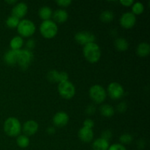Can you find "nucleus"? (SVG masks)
I'll list each match as a JSON object with an SVG mask.
<instances>
[{"instance_id":"nucleus-1","label":"nucleus","mask_w":150,"mask_h":150,"mask_svg":"<svg viewBox=\"0 0 150 150\" xmlns=\"http://www.w3.org/2000/svg\"><path fill=\"white\" fill-rule=\"evenodd\" d=\"M83 54L88 62L90 63H95L100 59L101 50L98 44L91 42L83 45Z\"/></svg>"},{"instance_id":"nucleus-2","label":"nucleus","mask_w":150,"mask_h":150,"mask_svg":"<svg viewBox=\"0 0 150 150\" xmlns=\"http://www.w3.org/2000/svg\"><path fill=\"white\" fill-rule=\"evenodd\" d=\"M4 130L10 137L18 136L21 132V125L16 117H9L4 123Z\"/></svg>"},{"instance_id":"nucleus-3","label":"nucleus","mask_w":150,"mask_h":150,"mask_svg":"<svg viewBox=\"0 0 150 150\" xmlns=\"http://www.w3.org/2000/svg\"><path fill=\"white\" fill-rule=\"evenodd\" d=\"M40 32L42 37L47 39L54 38L58 32L57 24L52 20L43 21L40 26Z\"/></svg>"},{"instance_id":"nucleus-4","label":"nucleus","mask_w":150,"mask_h":150,"mask_svg":"<svg viewBox=\"0 0 150 150\" xmlns=\"http://www.w3.org/2000/svg\"><path fill=\"white\" fill-rule=\"evenodd\" d=\"M18 32L21 37H24V38H29L36 31V26H35V23L29 19H23L20 21L18 25L17 26Z\"/></svg>"},{"instance_id":"nucleus-5","label":"nucleus","mask_w":150,"mask_h":150,"mask_svg":"<svg viewBox=\"0 0 150 150\" xmlns=\"http://www.w3.org/2000/svg\"><path fill=\"white\" fill-rule=\"evenodd\" d=\"M89 97L93 102L97 104H100L105 101L107 93L105 89L101 85L95 84L91 86L89 91Z\"/></svg>"},{"instance_id":"nucleus-6","label":"nucleus","mask_w":150,"mask_h":150,"mask_svg":"<svg viewBox=\"0 0 150 150\" xmlns=\"http://www.w3.org/2000/svg\"><path fill=\"white\" fill-rule=\"evenodd\" d=\"M58 92L62 98L66 100H70L73 98L76 94V87L73 83L67 81L59 83Z\"/></svg>"},{"instance_id":"nucleus-7","label":"nucleus","mask_w":150,"mask_h":150,"mask_svg":"<svg viewBox=\"0 0 150 150\" xmlns=\"http://www.w3.org/2000/svg\"><path fill=\"white\" fill-rule=\"evenodd\" d=\"M33 54L28 49H20L18 53L17 63L22 70H26L28 68L29 64L33 60Z\"/></svg>"},{"instance_id":"nucleus-8","label":"nucleus","mask_w":150,"mask_h":150,"mask_svg":"<svg viewBox=\"0 0 150 150\" xmlns=\"http://www.w3.org/2000/svg\"><path fill=\"white\" fill-rule=\"evenodd\" d=\"M107 92L110 98L113 100L121 99L125 94L123 86L117 82H111L107 88Z\"/></svg>"},{"instance_id":"nucleus-9","label":"nucleus","mask_w":150,"mask_h":150,"mask_svg":"<svg viewBox=\"0 0 150 150\" xmlns=\"http://www.w3.org/2000/svg\"><path fill=\"white\" fill-rule=\"evenodd\" d=\"M75 40H76L78 43L85 45L88 43L95 42V36L94 34L91 33L89 32L82 31V32H79L76 34Z\"/></svg>"},{"instance_id":"nucleus-10","label":"nucleus","mask_w":150,"mask_h":150,"mask_svg":"<svg viewBox=\"0 0 150 150\" xmlns=\"http://www.w3.org/2000/svg\"><path fill=\"white\" fill-rule=\"evenodd\" d=\"M120 25L125 29H130L136 23V17L131 12H127L123 13L120 19Z\"/></svg>"},{"instance_id":"nucleus-11","label":"nucleus","mask_w":150,"mask_h":150,"mask_svg":"<svg viewBox=\"0 0 150 150\" xmlns=\"http://www.w3.org/2000/svg\"><path fill=\"white\" fill-rule=\"evenodd\" d=\"M38 128H39L38 123L35 120H28V121L25 122L23 127H22L23 133L25 134V136H28V137L35 135L38 132Z\"/></svg>"},{"instance_id":"nucleus-12","label":"nucleus","mask_w":150,"mask_h":150,"mask_svg":"<svg viewBox=\"0 0 150 150\" xmlns=\"http://www.w3.org/2000/svg\"><path fill=\"white\" fill-rule=\"evenodd\" d=\"M69 122V116L64 111H59L53 117V122L57 127H62L65 126Z\"/></svg>"},{"instance_id":"nucleus-13","label":"nucleus","mask_w":150,"mask_h":150,"mask_svg":"<svg viewBox=\"0 0 150 150\" xmlns=\"http://www.w3.org/2000/svg\"><path fill=\"white\" fill-rule=\"evenodd\" d=\"M28 7L27 4L24 2H18L13 7L12 10V16L18 18H21L24 17L27 13Z\"/></svg>"},{"instance_id":"nucleus-14","label":"nucleus","mask_w":150,"mask_h":150,"mask_svg":"<svg viewBox=\"0 0 150 150\" xmlns=\"http://www.w3.org/2000/svg\"><path fill=\"white\" fill-rule=\"evenodd\" d=\"M79 137L84 143H89L93 140L94 133L92 129L82 127L79 131Z\"/></svg>"},{"instance_id":"nucleus-15","label":"nucleus","mask_w":150,"mask_h":150,"mask_svg":"<svg viewBox=\"0 0 150 150\" xmlns=\"http://www.w3.org/2000/svg\"><path fill=\"white\" fill-rule=\"evenodd\" d=\"M18 50H9L4 54V61L7 64L13 66L17 63Z\"/></svg>"},{"instance_id":"nucleus-16","label":"nucleus","mask_w":150,"mask_h":150,"mask_svg":"<svg viewBox=\"0 0 150 150\" xmlns=\"http://www.w3.org/2000/svg\"><path fill=\"white\" fill-rule=\"evenodd\" d=\"M52 16L54 21L56 23H62L65 22L68 18V13L65 10H63V9H58V10H55Z\"/></svg>"},{"instance_id":"nucleus-17","label":"nucleus","mask_w":150,"mask_h":150,"mask_svg":"<svg viewBox=\"0 0 150 150\" xmlns=\"http://www.w3.org/2000/svg\"><path fill=\"white\" fill-rule=\"evenodd\" d=\"M109 146V142L102 138L95 139L92 143L93 150H108Z\"/></svg>"},{"instance_id":"nucleus-18","label":"nucleus","mask_w":150,"mask_h":150,"mask_svg":"<svg viewBox=\"0 0 150 150\" xmlns=\"http://www.w3.org/2000/svg\"><path fill=\"white\" fill-rule=\"evenodd\" d=\"M136 53L142 57H146L150 53V45L147 42H141L136 48Z\"/></svg>"},{"instance_id":"nucleus-19","label":"nucleus","mask_w":150,"mask_h":150,"mask_svg":"<svg viewBox=\"0 0 150 150\" xmlns=\"http://www.w3.org/2000/svg\"><path fill=\"white\" fill-rule=\"evenodd\" d=\"M53 14L52 10L51 7H48V6H43V7H40L38 11V15H39L40 18L42 19L43 21L50 20Z\"/></svg>"},{"instance_id":"nucleus-20","label":"nucleus","mask_w":150,"mask_h":150,"mask_svg":"<svg viewBox=\"0 0 150 150\" xmlns=\"http://www.w3.org/2000/svg\"><path fill=\"white\" fill-rule=\"evenodd\" d=\"M114 46L118 51H125L128 49L129 43L125 38H119L114 41Z\"/></svg>"},{"instance_id":"nucleus-21","label":"nucleus","mask_w":150,"mask_h":150,"mask_svg":"<svg viewBox=\"0 0 150 150\" xmlns=\"http://www.w3.org/2000/svg\"><path fill=\"white\" fill-rule=\"evenodd\" d=\"M23 45V40L21 36H15L10 42L12 50H20Z\"/></svg>"},{"instance_id":"nucleus-22","label":"nucleus","mask_w":150,"mask_h":150,"mask_svg":"<svg viewBox=\"0 0 150 150\" xmlns=\"http://www.w3.org/2000/svg\"><path fill=\"white\" fill-rule=\"evenodd\" d=\"M100 112L103 117H111L114 114V109L111 105L108 104H104L100 108Z\"/></svg>"},{"instance_id":"nucleus-23","label":"nucleus","mask_w":150,"mask_h":150,"mask_svg":"<svg viewBox=\"0 0 150 150\" xmlns=\"http://www.w3.org/2000/svg\"><path fill=\"white\" fill-rule=\"evenodd\" d=\"M29 139L25 135H19L16 139L18 146L21 148H26L29 145Z\"/></svg>"},{"instance_id":"nucleus-24","label":"nucleus","mask_w":150,"mask_h":150,"mask_svg":"<svg viewBox=\"0 0 150 150\" xmlns=\"http://www.w3.org/2000/svg\"><path fill=\"white\" fill-rule=\"evenodd\" d=\"M114 17V13L111 10H105V11L102 12L100 16V18L101 21L104 22V23H108L113 21Z\"/></svg>"},{"instance_id":"nucleus-25","label":"nucleus","mask_w":150,"mask_h":150,"mask_svg":"<svg viewBox=\"0 0 150 150\" xmlns=\"http://www.w3.org/2000/svg\"><path fill=\"white\" fill-rule=\"evenodd\" d=\"M132 13L136 16V15H140L143 13L144 11V5L140 1H136L133 4L132 6Z\"/></svg>"},{"instance_id":"nucleus-26","label":"nucleus","mask_w":150,"mask_h":150,"mask_svg":"<svg viewBox=\"0 0 150 150\" xmlns=\"http://www.w3.org/2000/svg\"><path fill=\"white\" fill-rule=\"evenodd\" d=\"M59 72L56 70H51L47 74V79L51 83H59Z\"/></svg>"},{"instance_id":"nucleus-27","label":"nucleus","mask_w":150,"mask_h":150,"mask_svg":"<svg viewBox=\"0 0 150 150\" xmlns=\"http://www.w3.org/2000/svg\"><path fill=\"white\" fill-rule=\"evenodd\" d=\"M19 22H20L19 18L13 16H11L7 18V20H6V25L9 28H16L18 26Z\"/></svg>"},{"instance_id":"nucleus-28","label":"nucleus","mask_w":150,"mask_h":150,"mask_svg":"<svg viewBox=\"0 0 150 150\" xmlns=\"http://www.w3.org/2000/svg\"><path fill=\"white\" fill-rule=\"evenodd\" d=\"M133 136L129 133H124L120 137V141L122 144H129L133 142Z\"/></svg>"},{"instance_id":"nucleus-29","label":"nucleus","mask_w":150,"mask_h":150,"mask_svg":"<svg viewBox=\"0 0 150 150\" xmlns=\"http://www.w3.org/2000/svg\"><path fill=\"white\" fill-rule=\"evenodd\" d=\"M108 150H127V149H126L125 146L123 144L117 143L109 146Z\"/></svg>"},{"instance_id":"nucleus-30","label":"nucleus","mask_w":150,"mask_h":150,"mask_svg":"<svg viewBox=\"0 0 150 150\" xmlns=\"http://www.w3.org/2000/svg\"><path fill=\"white\" fill-rule=\"evenodd\" d=\"M68 74H67L66 72L62 71L59 72V83H61V82L67 81H68Z\"/></svg>"},{"instance_id":"nucleus-31","label":"nucleus","mask_w":150,"mask_h":150,"mask_svg":"<svg viewBox=\"0 0 150 150\" xmlns=\"http://www.w3.org/2000/svg\"><path fill=\"white\" fill-rule=\"evenodd\" d=\"M94 125H95V122L92 120L91 119H86L83 121V127H86V128L92 129L93 128Z\"/></svg>"},{"instance_id":"nucleus-32","label":"nucleus","mask_w":150,"mask_h":150,"mask_svg":"<svg viewBox=\"0 0 150 150\" xmlns=\"http://www.w3.org/2000/svg\"><path fill=\"white\" fill-rule=\"evenodd\" d=\"M56 3L61 7H67L71 4L72 1L71 0H58V1H56Z\"/></svg>"},{"instance_id":"nucleus-33","label":"nucleus","mask_w":150,"mask_h":150,"mask_svg":"<svg viewBox=\"0 0 150 150\" xmlns=\"http://www.w3.org/2000/svg\"><path fill=\"white\" fill-rule=\"evenodd\" d=\"M111 137H112V133L111 132V130H105V131H103L102 133V136H101L100 138H102V139H105V140L108 141L110 140V139H111Z\"/></svg>"},{"instance_id":"nucleus-34","label":"nucleus","mask_w":150,"mask_h":150,"mask_svg":"<svg viewBox=\"0 0 150 150\" xmlns=\"http://www.w3.org/2000/svg\"><path fill=\"white\" fill-rule=\"evenodd\" d=\"M127 104L125 102H121L117 106V111L120 113H124L127 109Z\"/></svg>"},{"instance_id":"nucleus-35","label":"nucleus","mask_w":150,"mask_h":150,"mask_svg":"<svg viewBox=\"0 0 150 150\" xmlns=\"http://www.w3.org/2000/svg\"><path fill=\"white\" fill-rule=\"evenodd\" d=\"M95 111H96V108L93 105H89L86 108V113L89 115H92V114H95Z\"/></svg>"},{"instance_id":"nucleus-36","label":"nucleus","mask_w":150,"mask_h":150,"mask_svg":"<svg viewBox=\"0 0 150 150\" xmlns=\"http://www.w3.org/2000/svg\"><path fill=\"white\" fill-rule=\"evenodd\" d=\"M26 48H27L26 49L31 51V49H32V48H34L35 47V40H34V39H29V40L26 42Z\"/></svg>"},{"instance_id":"nucleus-37","label":"nucleus","mask_w":150,"mask_h":150,"mask_svg":"<svg viewBox=\"0 0 150 150\" xmlns=\"http://www.w3.org/2000/svg\"><path fill=\"white\" fill-rule=\"evenodd\" d=\"M120 2L121 3L123 6L129 7V6H131L132 4L134 3V1H133V0H120Z\"/></svg>"},{"instance_id":"nucleus-38","label":"nucleus","mask_w":150,"mask_h":150,"mask_svg":"<svg viewBox=\"0 0 150 150\" xmlns=\"http://www.w3.org/2000/svg\"><path fill=\"white\" fill-rule=\"evenodd\" d=\"M55 132H56L55 128L53 127H48V129H47V133H48L49 135L54 134V133H55Z\"/></svg>"},{"instance_id":"nucleus-39","label":"nucleus","mask_w":150,"mask_h":150,"mask_svg":"<svg viewBox=\"0 0 150 150\" xmlns=\"http://www.w3.org/2000/svg\"><path fill=\"white\" fill-rule=\"evenodd\" d=\"M6 2L8 3V4H16L17 3V1L16 0H12V1H6Z\"/></svg>"}]
</instances>
